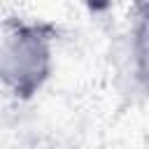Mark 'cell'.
Listing matches in <instances>:
<instances>
[{"mask_svg": "<svg viewBox=\"0 0 149 149\" xmlns=\"http://www.w3.org/2000/svg\"><path fill=\"white\" fill-rule=\"evenodd\" d=\"M54 70L51 37L33 23L12 28L0 42V84L16 98H33Z\"/></svg>", "mask_w": 149, "mask_h": 149, "instance_id": "1", "label": "cell"}]
</instances>
